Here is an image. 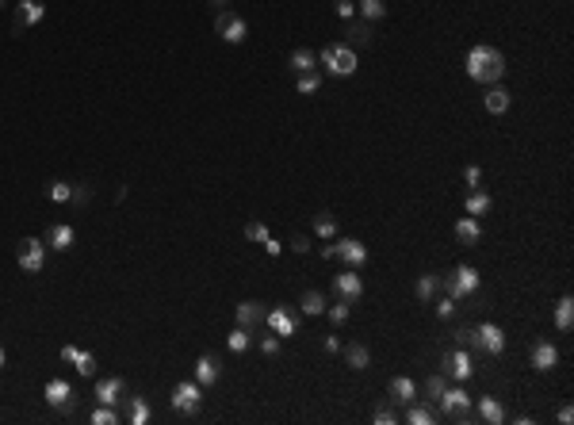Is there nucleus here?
Here are the masks:
<instances>
[{
	"label": "nucleus",
	"mask_w": 574,
	"mask_h": 425,
	"mask_svg": "<svg viewBox=\"0 0 574 425\" xmlns=\"http://www.w3.org/2000/svg\"><path fill=\"white\" fill-rule=\"evenodd\" d=\"M322 349H326V353H341V341H337V337H326Z\"/></svg>",
	"instance_id": "53"
},
{
	"label": "nucleus",
	"mask_w": 574,
	"mask_h": 425,
	"mask_svg": "<svg viewBox=\"0 0 574 425\" xmlns=\"http://www.w3.org/2000/svg\"><path fill=\"white\" fill-rule=\"evenodd\" d=\"M314 234H318V238H326V242L337 238V218H333L330 211H318V215H314Z\"/></svg>",
	"instance_id": "29"
},
{
	"label": "nucleus",
	"mask_w": 574,
	"mask_h": 425,
	"mask_svg": "<svg viewBox=\"0 0 574 425\" xmlns=\"http://www.w3.org/2000/svg\"><path fill=\"white\" fill-rule=\"evenodd\" d=\"M234 314H237V326L253 330V326H260V322H265V314H268V310H265V303H253V299H249V303H237Z\"/></svg>",
	"instance_id": "20"
},
{
	"label": "nucleus",
	"mask_w": 574,
	"mask_h": 425,
	"mask_svg": "<svg viewBox=\"0 0 574 425\" xmlns=\"http://www.w3.org/2000/svg\"><path fill=\"white\" fill-rule=\"evenodd\" d=\"M265 322L272 326V333L276 337H295V330H299V322H295V314L287 307H272L265 314Z\"/></svg>",
	"instance_id": "13"
},
{
	"label": "nucleus",
	"mask_w": 574,
	"mask_h": 425,
	"mask_svg": "<svg viewBox=\"0 0 574 425\" xmlns=\"http://www.w3.org/2000/svg\"><path fill=\"white\" fill-rule=\"evenodd\" d=\"M479 418L482 421H490V425H502L505 421V410H502V403H498V398H479Z\"/></svg>",
	"instance_id": "26"
},
{
	"label": "nucleus",
	"mask_w": 574,
	"mask_h": 425,
	"mask_svg": "<svg viewBox=\"0 0 574 425\" xmlns=\"http://www.w3.org/2000/svg\"><path fill=\"white\" fill-rule=\"evenodd\" d=\"M0 4H4V0H0Z\"/></svg>",
	"instance_id": "58"
},
{
	"label": "nucleus",
	"mask_w": 574,
	"mask_h": 425,
	"mask_svg": "<svg viewBox=\"0 0 574 425\" xmlns=\"http://www.w3.org/2000/svg\"><path fill=\"white\" fill-rule=\"evenodd\" d=\"M444 387H448V383H444V375H429V379H425V403H437V398L440 395H444Z\"/></svg>",
	"instance_id": "37"
},
{
	"label": "nucleus",
	"mask_w": 574,
	"mask_h": 425,
	"mask_svg": "<svg viewBox=\"0 0 574 425\" xmlns=\"http://www.w3.org/2000/svg\"><path fill=\"white\" fill-rule=\"evenodd\" d=\"M260 353L276 356V353H280V337H276V333H272V337H260Z\"/></svg>",
	"instance_id": "46"
},
{
	"label": "nucleus",
	"mask_w": 574,
	"mask_h": 425,
	"mask_svg": "<svg viewBox=\"0 0 574 425\" xmlns=\"http://www.w3.org/2000/svg\"><path fill=\"white\" fill-rule=\"evenodd\" d=\"M291 249H295V253H307V249H310V242L302 238V234H295V238H291Z\"/></svg>",
	"instance_id": "51"
},
{
	"label": "nucleus",
	"mask_w": 574,
	"mask_h": 425,
	"mask_svg": "<svg viewBox=\"0 0 574 425\" xmlns=\"http://www.w3.org/2000/svg\"><path fill=\"white\" fill-rule=\"evenodd\" d=\"M475 349H482L486 356L505 353V330H502V326H494V322L475 326Z\"/></svg>",
	"instance_id": "7"
},
{
	"label": "nucleus",
	"mask_w": 574,
	"mask_h": 425,
	"mask_svg": "<svg viewBox=\"0 0 574 425\" xmlns=\"http://www.w3.org/2000/svg\"><path fill=\"white\" fill-rule=\"evenodd\" d=\"M77 353H80L77 345H62V361H69V364H73V361H77Z\"/></svg>",
	"instance_id": "52"
},
{
	"label": "nucleus",
	"mask_w": 574,
	"mask_h": 425,
	"mask_svg": "<svg viewBox=\"0 0 574 425\" xmlns=\"http://www.w3.org/2000/svg\"><path fill=\"white\" fill-rule=\"evenodd\" d=\"M322 257H330V260L337 257V245H333V238H330V245H322Z\"/></svg>",
	"instance_id": "55"
},
{
	"label": "nucleus",
	"mask_w": 574,
	"mask_h": 425,
	"mask_svg": "<svg viewBox=\"0 0 574 425\" xmlns=\"http://www.w3.org/2000/svg\"><path fill=\"white\" fill-rule=\"evenodd\" d=\"M349 43H356V46L372 43V31H368V23H356V20H349Z\"/></svg>",
	"instance_id": "38"
},
{
	"label": "nucleus",
	"mask_w": 574,
	"mask_h": 425,
	"mask_svg": "<svg viewBox=\"0 0 574 425\" xmlns=\"http://www.w3.org/2000/svg\"><path fill=\"white\" fill-rule=\"evenodd\" d=\"M318 62L326 65V73L330 77H352L356 73V50H352L349 43H333V46H326L322 54H318Z\"/></svg>",
	"instance_id": "2"
},
{
	"label": "nucleus",
	"mask_w": 574,
	"mask_h": 425,
	"mask_svg": "<svg viewBox=\"0 0 574 425\" xmlns=\"http://www.w3.org/2000/svg\"><path fill=\"white\" fill-rule=\"evenodd\" d=\"M73 242H77V230H73L69 223H57V226H50V234H46V245L57 249V253L73 249Z\"/></svg>",
	"instance_id": "19"
},
{
	"label": "nucleus",
	"mask_w": 574,
	"mask_h": 425,
	"mask_svg": "<svg viewBox=\"0 0 574 425\" xmlns=\"http://www.w3.org/2000/svg\"><path fill=\"white\" fill-rule=\"evenodd\" d=\"M555 364H559V349H555L552 341H536V345H532V368H536V372H552Z\"/></svg>",
	"instance_id": "16"
},
{
	"label": "nucleus",
	"mask_w": 574,
	"mask_h": 425,
	"mask_svg": "<svg viewBox=\"0 0 574 425\" xmlns=\"http://www.w3.org/2000/svg\"><path fill=\"white\" fill-rule=\"evenodd\" d=\"M456 238L463 242V245H479V238H482V226H479V218L475 215H463L456 223Z\"/></svg>",
	"instance_id": "22"
},
{
	"label": "nucleus",
	"mask_w": 574,
	"mask_h": 425,
	"mask_svg": "<svg viewBox=\"0 0 574 425\" xmlns=\"http://www.w3.org/2000/svg\"><path fill=\"white\" fill-rule=\"evenodd\" d=\"M406 421H410V425H433V421H437V414H433L429 406H414V403H410Z\"/></svg>",
	"instance_id": "35"
},
{
	"label": "nucleus",
	"mask_w": 574,
	"mask_h": 425,
	"mask_svg": "<svg viewBox=\"0 0 574 425\" xmlns=\"http://www.w3.org/2000/svg\"><path fill=\"white\" fill-rule=\"evenodd\" d=\"M15 260H20V268L23 272H43V265H46V242L43 238H23L20 245H15Z\"/></svg>",
	"instance_id": "4"
},
{
	"label": "nucleus",
	"mask_w": 574,
	"mask_h": 425,
	"mask_svg": "<svg viewBox=\"0 0 574 425\" xmlns=\"http://www.w3.org/2000/svg\"><path fill=\"white\" fill-rule=\"evenodd\" d=\"M349 307H352V303H344V299H341V303H330V307H326V314H330V322H333V326L349 322V314H352Z\"/></svg>",
	"instance_id": "39"
},
{
	"label": "nucleus",
	"mask_w": 574,
	"mask_h": 425,
	"mask_svg": "<svg viewBox=\"0 0 574 425\" xmlns=\"http://www.w3.org/2000/svg\"><path fill=\"white\" fill-rule=\"evenodd\" d=\"M356 12L364 15V20H383V15H387V0H360Z\"/></svg>",
	"instance_id": "33"
},
{
	"label": "nucleus",
	"mask_w": 574,
	"mask_h": 425,
	"mask_svg": "<svg viewBox=\"0 0 574 425\" xmlns=\"http://www.w3.org/2000/svg\"><path fill=\"white\" fill-rule=\"evenodd\" d=\"M122 395H127V383H122L119 375H104V379L92 387V398H96V403H104V406H119Z\"/></svg>",
	"instance_id": "10"
},
{
	"label": "nucleus",
	"mask_w": 574,
	"mask_h": 425,
	"mask_svg": "<svg viewBox=\"0 0 574 425\" xmlns=\"http://www.w3.org/2000/svg\"><path fill=\"white\" fill-rule=\"evenodd\" d=\"M437 288H440L437 276H421V280H417V288H414V295L421 299V303H429V299L437 295Z\"/></svg>",
	"instance_id": "36"
},
{
	"label": "nucleus",
	"mask_w": 574,
	"mask_h": 425,
	"mask_svg": "<svg viewBox=\"0 0 574 425\" xmlns=\"http://www.w3.org/2000/svg\"><path fill=\"white\" fill-rule=\"evenodd\" d=\"M387 391H391V403H398V406L417 403V383L410 379V375H395V379L387 383Z\"/></svg>",
	"instance_id": "15"
},
{
	"label": "nucleus",
	"mask_w": 574,
	"mask_h": 425,
	"mask_svg": "<svg viewBox=\"0 0 574 425\" xmlns=\"http://www.w3.org/2000/svg\"><path fill=\"white\" fill-rule=\"evenodd\" d=\"M479 284H482L479 268L459 265V268H452V272H448V280H444V295H452V299H467V295H475V291H479Z\"/></svg>",
	"instance_id": "3"
},
{
	"label": "nucleus",
	"mask_w": 574,
	"mask_h": 425,
	"mask_svg": "<svg viewBox=\"0 0 574 425\" xmlns=\"http://www.w3.org/2000/svg\"><path fill=\"white\" fill-rule=\"evenodd\" d=\"M43 398L54 406V410H65V406H73V383L69 379H50L43 391Z\"/></svg>",
	"instance_id": "14"
},
{
	"label": "nucleus",
	"mask_w": 574,
	"mask_h": 425,
	"mask_svg": "<svg viewBox=\"0 0 574 425\" xmlns=\"http://www.w3.org/2000/svg\"><path fill=\"white\" fill-rule=\"evenodd\" d=\"M299 307L307 310L310 318H314V314H326V307H330V303H326V295H322V291H314V288H310V291H302Z\"/></svg>",
	"instance_id": "28"
},
{
	"label": "nucleus",
	"mask_w": 574,
	"mask_h": 425,
	"mask_svg": "<svg viewBox=\"0 0 574 425\" xmlns=\"http://www.w3.org/2000/svg\"><path fill=\"white\" fill-rule=\"evenodd\" d=\"M490 211V195L486 192H479V188H471V195H467V215H486Z\"/></svg>",
	"instance_id": "31"
},
{
	"label": "nucleus",
	"mask_w": 574,
	"mask_h": 425,
	"mask_svg": "<svg viewBox=\"0 0 574 425\" xmlns=\"http://www.w3.org/2000/svg\"><path fill=\"white\" fill-rule=\"evenodd\" d=\"M437 314H440V318H452V314H456V299H452V295L437 299Z\"/></svg>",
	"instance_id": "45"
},
{
	"label": "nucleus",
	"mask_w": 574,
	"mask_h": 425,
	"mask_svg": "<svg viewBox=\"0 0 574 425\" xmlns=\"http://www.w3.org/2000/svg\"><path fill=\"white\" fill-rule=\"evenodd\" d=\"M88 421H92V425H119L122 414H115V406H104V403H100L92 414H88Z\"/></svg>",
	"instance_id": "32"
},
{
	"label": "nucleus",
	"mask_w": 574,
	"mask_h": 425,
	"mask_svg": "<svg viewBox=\"0 0 574 425\" xmlns=\"http://www.w3.org/2000/svg\"><path fill=\"white\" fill-rule=\"evenodd\" d=\"M456 341H459V349H475V326H463L456 333Z\"/></svg>",
	"instance_id": "43"
},
{
	"label": "nucleus",
	"mask_w": 574,
	"mask_h": 425,
	"mask_svg": "<svg viewBox=\"0 0 574 425\" xmlns=\"http://www.w3.org/2000/svg\"><path fill=\"white\" fill-rule=\"evenodd\" d=\"M318 88H322V77H318L314 69H310V73H299V81H295V92H302V96H314Z\"/></svg>",
	"instance_id": "34"
},
{
	"label": "nucleus",
	"mask_w": 574,
	"mask_h": 425,
	"mask_svg": "<svg viewBox=\"0 0 574 425\" xmlns=\"http://www.w3.org/2000/svg\"><path fill=\"white\" fill-rule=\"evenodd\" d=\"M4 361H8V356H4V349H0V368H4Z\"/></svg>",
	"instance_id": "57"
},
{
	"label": "nucleus",
	"mask_w": 574,
	"mask_h": 425,
	"mask_svg": "<svg viewBox=\"0 0 574 425\" xmlns=\"http://www.w3.org/2000/svg\"><path fill=\"white\" fill-rule=\"evenodd\" d=\"M437 403H440V410H444L448 418H456V421L471 418V395H467L459 383H456V387H444V395H440Z\"/></svg>",
	"instance_id": "5"
},
{
	"label": "nucleus",
	"mask_w": 574,
	"mask_h": 425,
	"mask_svg": "<svg viewBox=\"0 0 574 425\" xmlns=\"http://www.w3.org/2000/svg\"><path fill=\"white\" fill-rule=\"evenodd\" d=\"M260 245H265V253H268V257H280V249H284V245H280V242H276V238H272V234H268V238H265V242H260Z\"/></svg>",
	"instance_id": "49"
},
{
	"label": "nucleus",
	"mask_w": 574,
	"mask_h": 425,
	"mask_svg": "<svg viewBox=\"0 0 574 425\" xmlns=\"http://www.w3.org/2000/svg\"><path fill=\"white\" fill-rule=\"evenodd\" d=\"M440 368H444V375H448V379H456V383H467L475 375V361H471V353H467V349L448 353L444 361H440Z\"/></svg>",
	"instance_id": "8"
},
{
	"label": "nucleus",
	"mask_w": 574,
	"mask_h": 425,
	"mask_svg": "<svg viewBox=\"0 0 574 425\" xmlns=\"http://www.w3.org/2000/svg\"><path fill=\"white\" fill-rule=\"evenodd\" d=\"M463 181H467V188H479L482 184V169L479 165H467L463 169Z\"/></svg>",
	"instance_id": "44"
},
{
	"label": "nucleus",
	"mask_w": 574,
	"mask_h": 425,
	"mask_svg": "<svg viewBox=\"0 0 574 425\" xmlns=\"http://www.w3.org/2000/svg\"><path fill=\"white\" fill-rule=\"evenodd\" d=\"M265 238H268L265 223H245V242H265Z\"/></svg>",
	"instance_id": "42"
},
{
	"label": "nucleus",
	"mask_w": 574,
	"mask_h": 425,
	"mask_svg": "<svg viewBox=\"0 0 574 425\" xmlns=\"http://www.w3.org/2000/svg\"><path fill=\"white\" fill-rule=\"evenodd\" d=\"M570 326H574V299H570V295H563L559 303H555V330L567 333Z\"/></svg>",
	"instance_id": "24"
},
{
	"label": "nucleus",
	"mask_w": 574,
	"mask_h": 425,
	"mask_svg": "<svg viewBox=\"0 0 574 425\" xmlns=\"http://www.w3.org/2000/svg\"><path fill=\"white\" fill-rule=\"evenodd\" d=\"M230 4V0H211V8H226Z\"/></svg>",
	"instance_id": "56"
},
{
	"label": "nucleus",
	"mask_w": 574,
	"mask_h": 425,
	"mask_svg": "<svg viewBox=\"0 0 574 425\" xmlns=\"http://www.w3.org/2000/svg\"><path fill=\"white\" fill-rule=\"evenodd\" d=\"M50 200H54V203H69V200H73V184L54 181V184H50Z\"/></svg>",
	"instance_id": "40"
},
{
	"label": "nucleus",
	"mask_w": 574,
	"mask_h": 425,
	"mask_svg": "<svg viewBox=\"0 0 574 425\" xmlns=\"http://www.w3.org/2000/svg\"><path fill=\"white\" fill-rule=\"evenodd\" d=\"M482 104H486L490 116H505V111H510V88L486 85V96H482Z\"/></svg>",
	"instance_id": "18"
},
{
	"label": "nucleus",
	"mask_w": 574,
	"mask_h": 425,
	"mask_svg": "<svg viewBox=\"0 0 574 425\" xmlns=\"http://www.w3.org/2000/svg\"><path fill=\"white\" fill-rule=\"evenodd\" d=\"M398 414L395 410H375V425H395Z\"/></svg>",
	"instance_id": "48"
},
{
	"label": "nucleus",
	"mask_w": 574,
	"mask_h": 425,
	"mask_svg": "<svg viewBox=\"0 0 574 425\" xmlns=\"http://www.w3.org/2000/svg\"><path fill=\"white\" fill-rule=\"evenodd\" d=\"M127 421L130 425H146V421H150V403H146L142 395L127 398Z\"/></svg>",
	"instance_id": "25"
},
{
	"label": "nucleus",
	"mask_w": 574,
	"mask_h": 425,
	"mask_svg": "<svg viewBox=\"0 0 574 425\" xmlns=\"http://www.w3.org/2000/svg\"><path fill=\"white\" fill-rule=\"evenodd\" d=\"M249 345H253V330H245V326L230 330V337H226V349H230V353H245Z\"/></svg>",
	"instance_id": "30"
},
{
	"label": "nucleus",
	"mask_w": 574,
	"mask_h": 425,
	"mask_svg": "<svg viewBox=\"0 0 574 425\" xmlns=\"http://www.w3.org/2000/svg\"><path fill=\"white\" fill-rule=\"evenodd\" d=\"M333 245H337V257H341L349 268H360V265L368 260V245L356 242V238H333Z\"/></svg>",
	"instance_id": "12"
},
{
	"label": "nucleus",
	"mask_w": 574,
	"mask_h": 425,
	"mask_svg": "<svg viewBox=\"0 0 574 425\" xmlns=\"http://www.w3.org/2000/svg\"><path fill=\"white\" fill-rule=\"evenodd\" d=\"M337 15L341 20H352V15H356V4H352V0H337Z\"/></svg>",
	"instance_id": "47"
},
{
	"label": "nucleus",
	"mask_w": 574,
	"mask_h": 425,
	"mask_svg": "<svg viewBox=\"0 0 574 425\" xmlns=\"http://www.w3.org/2000/svg\"><path fill=\"white\" fill-rule=\"evenodd\" d=\"M218 375H223V368H218L215 356H200V361H195V383H200V387H211Z\"/></svg>",
	"instance_id": "21"
},
{
	"label": "nucleus",
	"mask_w": 574,
	"mask_h": 425,
	"mask_svg": "<svg viewBox=\"0 0 574 425\" xmlns=\"http://www.w3.org/2000/svg\"><path fill=\"white\" fill-rule=\"evenodd\" d=\"M463 65H467V77L479 81V85H498L505 73V58L498 46H471Z\"/></svg>",
	"instance_id": "1"
},
{
	"label": "nucleus",
	"mask_w": 574,
	"mask_h": 425,
	"mask_svg": "<svg viewBox=\"0 0 574 425\" xmlns=\"http://www.w3.org/2000/svg\"><path fill=\"white\" fill-rule=\"evenodd\" d=\"M73 368H77L80 375H92V372H96V356H92V353H77V361H73Z\"/></svg>",
	"instance_id": "41"
},
{
	"label": "nucleus",
	"mask_w": 574,
	"mask_h": 425,
	"mask_svg": "<svg viewBox=\"0 0 574 425\" xmlns=\"http://www.w3.org/2000/svg\"><path fill=\"white\" fill-rule=\"evenodd\" d=\"M73 203H88V184H77V188H73Z\"/></svg>",
	"instance_id": "50"
},
{
	"label": "nucleus",
	"mask_w": 574,
	"mask_h": 425,
	"mask_svg": "<svg viewBox=\"0 0 574 425\" xmlns=\"http://www.w3.org/2000/svg\"><path fill=\"white\" fill-rule=\"evenodd\" d=\"M169 403H172V410H180V414H195V410H200V403H203L200 383H195V379L176 383V387H172V395H169Z\"/></svg>",
	"instance_id": "6"
},
{
	"label": "nucleus",
	"mask_w": 574,
	"mask_h": 425,
	"mask_svg": "<svg viewBox=\"0 0 574 425\" xmlns=\"http://www.w3.org/2000/svg\"><path fill=\"white\" fill-rule=\"evenodd\" d=\"M287 65H291L295 73H310V69L318 65V54H314V50H307V46H299V50H291Z\"/></svg>",
	"instance_id": "27"
},
{
	"label": "nucleus",
	"mask_w": 574,
	"mask_h": 425,
	"mask_svg": "<svg viewBox=\"0 0 574 425\" xmlns=\"http://www.w3.org/2000/svg\"><path fill=\"white\" fill-rule=\"evenodd\" d=\"M43 15H46V4H43V0H23V4L15 8V27H35Z\"/></svg>",
	"instance_id": "17"
},
{
	"label": "nucleus",
	"mask_w": 574,
	"mask_h": 425,
	"mask_svg": "<svg viewBox=\"0 0 574 425\" xmlns=\"http://www.w3.org/2000/svg\"><path fill=\"white\" fill-rule=\"evenodd\" d=\"M344 361H349L352 372H364V368L372 364V349H368L364 341H352V345L344 349Z\"/></svg>",
	"instance_id": "23"
},
{
	"label": "nucleus",
	"mask_w": 574,
	"mask_h": 425,
	"mask_svg": "<svg viewBox=\"0 0 574 425\" xmlns=\"http://www.w3.org/2000/svg\"><path fill=\"white\" fill-rule=\"evenodd\" d=\"M333 291H337L344 303H356V299L364 295V280H360L356 268H344L341 276H333Z\"/></svg>",
	"instance_id": "11"
},
{
	"label": "nucleus",
	"mask_w": 574,
	"mask_h": 425,
	"mask_svg": "<svg viewBox=\"0 0 574 425\" xmlns=\"http://www.w3.org/2000/svg\"><path fill=\"white\" fill-rule=\"evenodd\" d=\"M559 421H563V425L574 421V410H570V406H563V410H559Z\"/></svg>",
	"instance_id": "54"
},
{
	"label": "nucleus",
	"mask_w": 574,
	"mask_h": 425,
	"mask_svg": "<svg viewBox=\"0 0 574 425\" xmlns=\"http://www.w3.org/2000/svg\"><path fill=\"white\" fill-rule=\"evenodd\" d=\"M215 31L223 43H245V35H249V27H245L241 15H230V12H218L215 15Z\"/></svg>",
	"instance_id": "9"
}]
</instances>
